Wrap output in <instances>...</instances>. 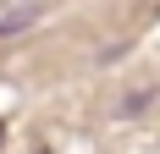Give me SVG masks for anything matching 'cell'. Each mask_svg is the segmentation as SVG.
<instances>
[{
	"label": "cell",
	"mask_w": 160,
	"mask_h": 154,
	"mask_svg": "<svg viewBox=\"0 0 160 154\" xmlns=\"http://www.w3.org/2000/svg\"><path fill=\"white\" fill-rule=\"evenodd\" d=\"M0 143H6V121H0Z\"/></svg>",
	"instance_id": "1"
}]
</instances>
